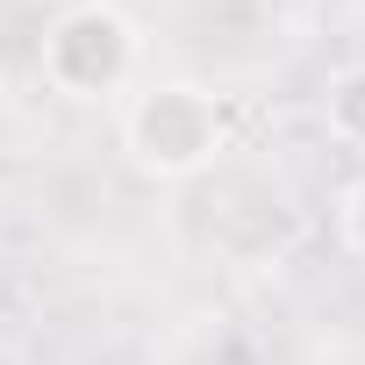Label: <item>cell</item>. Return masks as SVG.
<instances>
[{"instance_id":"cell-1","label":"cell","mask_w":365,"mask_h":365,"mask_svg":"<svg viewBox=\"0 0 365 365\" xmlns=\"http://www.w3.org/2000/svg\"><path fill=\"white\" fill-rule=\"evenodd\" d=\"M222 143H230V115L194 79H158L122 108V150L143 179H194L222 158Z\"/></svg>"},{"instance_id":"cell-2","label":"cell","mask_w":365,"mask_h":365,"mask_svg":"<svg viewBox=\"0 0 365 365\" xmlns=\"http://www.w3.org/2000/svg\"><path fill=\"white\" fill-rule=\"evenodd\" d=\"M136 58H143V36H136V22L115 0H79V8H65L43 29V51H36L43 86L65 93V101H115L136 79Z\"/></svg>"},{"instance_id":"cell-3","label":"cell","mask_w":365,"mask_h":365,"mask_svg":"<svg viewBox=\"0 0 365 365\" xmlns=\"http://www.w3.org/2000/svg\"><path fill=\"white\" fill-rule=\"evenodd\" d=\"M322 122H329V136H336L344 150H365V58L344 65V72L329 79V93H322Z\"/></svg>"},{"instance_id":"cell-4","label":"cell","mask_w":365,"mask_h":365,"mask_svg":"<svg viewBox=\"0 0 365 365\" xmlns=\"http://www.w3.org/2000/svg\"><path fill=\"white\" fill-rule=\"evenodd\" d=\"M344 244L365 258V179H351V194H344Z\"/></svg>"}]
</instances>
